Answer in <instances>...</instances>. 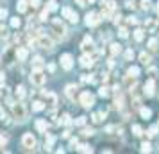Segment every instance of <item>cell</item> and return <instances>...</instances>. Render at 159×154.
Instances as JSON below:
<instances>
[{"label":"cell","mask_w":159,"mask_h":154,"mask_svg":"<svg viewBox=\"0 0 159 154\" xmlns=\"http://www.w3.org/2000/svg\"><path fill=\"white\" fill-rule=\"evenodd\" d=\"M11 111H13V117L18 120V122H23L27 118V111H25V106L22 102H15L11 104Z\"/></svg>","instance_id":"6da1fadb"},{"label":"cell","mask_w":159,"mask_h":154,"mask_svg":"<svg viewBox=\"0 0 159 154\" xmlns=\"http://www.w3.org/2000/svg\"><path fill=\"white\" fill-rule=\"evenodd\" d=\"M45 81H47V75H45L43 72H39V68H36L34 72L30 73V82H32V84L41 86V84H45Z\"/></svg>","instance_id":"7a4b0ae2"},{"label":"cell","mask_w":159,"mask_h":154,"mask_svg":"<svg viewBox=\"0 0 159 154\" xmlns=\"http://www.w3.org/2000/svg\"><path fill=\"white\" fill-rule=\"evenodd\" d=\"M52 29H54V32H56L59 38H65L66 36V27H65V23L61 22L59 18H56V20L52 22Z\"/></svg>","instance_id":"3957f363"},{"label":"cell","mask_w":159,"mask_h":154,"mask_svg":"<svg viewBox=\"0 0 159 154\" xmlns=\"http://www.w3.org/2000/svg\"><path fill=\"white\" fill-rule=\"evenodd\" d=\"M38 45H41L47 50H52V49H54V41H52L48 36H45L41 30H39V36H38Z\"/></svg>","instance_id":"277c9868"},{"label":"cell","mask_w":159,"mask_h":154,"mask_svg":"<svg viewBox=\"0 0 159 154\" xmlns=\"http://www.w3.org/2000/svg\"><path fill=\"white\" fill-rule=\"evenodd\" d=\"M79 102L84 106V108H91L95 104V97L89 93V91H84V93H80V97H79Z\"/></svg>","instance_id":"5b68a950"},{"label":"cell","mask_w":159,"mask_h":154,"mask_svg":"<svg viewBox=\"0 0 159 154\" xmlns=\"http://www.w3.org/2000/svg\"><path fill=\"white\" fill-rule=\"evenodd\" d=\"M22 145L25 147V149H34V147H36V138H34L30 133H25L22 136Z\"/></svg>","instance_id":"8992f818"},{"label":"cell","mask_w":159,"mask_h":154,"mask_svg":"<svg viewBox=\"0 0 159 154\" xmlns=\"http://www.w3.org/2000/svg\"><path fill=\"white\" fill-rule=\"evenodd\" d=\"M100 20H102L100 15H97V13H88L86 15V25L88 27H95V25H98Z\"/></svg>","instance_id":"52a82bcc"},{"label":"cell","mask_w":159,"mask_h":154,"mask_svg":"<svg viewBox=\"0 0 159 154\" xmlns=\"http://www.w3.org/2000/svg\"><path fill=\"white\" fill-rule=\"evenodd\" d=\"M154 88H156V81H154V77H150L147 84H145V95L147 97H152L154 95Z\"/></svg>","instance_id":"ba28073f"},{"label":"cell","mask_w":159,"mask_h":154,"mask_svg":"<svg viewBox=\"0 0 159 154\" xmlns=\"http://www.w3.org/2000/svg\"><path fill=\"white\" fill-rule=\"evenodd\" d=\"M61 65L65 70H70L72 68V54H63L61 56Z\"/></svg>","instance_id":"9c48e42d"},{"label":"cell","mask_w":159,"mask_h":154,"mask_svg":"<svg viewBox=\"0 0 159 154\" xmlns=\"http://www.w3.org/2000/svg\"><path fill=\"white\" fill-rule=\"evenodd\" d=\"M63 15H65L66 18L70 20V22H73V23H77V20H79V16L75 15V13H73L70 7H65V9H63Z\"/></svg>","instance_id":"30bf717a"},{"label":"cell","mask_w":159,"mask_h":154,"mask_svg":"<svg viewBox=\"0 0 159 154\" xmlns=\"http://www.w3.org/2000/svg\"><path fill=\"white\" fill-rule=\"evenodd\" d=\"M80 65L84 66V68L93 66V58H91V56H82V58H80Z\"/></svg>","instance_id":"8fae6325"},{"label":"cell","mask_w":159,"mask_h":154,"mask_svg":"<svg viewBox=\"0 0 159 154\" xmlns=\"http://www.w3.org/2000/svg\"><path fill=\"white\" fill-rule=\"evenodd\" d=\"M43 97L45 99H48V104H52V106L57 104V97L54 95V93H50V91H43Z\"/></svg>","instance_id":"7c38bea8"},{"label":"cell","mask_w":159,"mask_h":154,"mask_svg":"<svg viewBox=\"0 0 159 154\" xmlns=\"http://www.w3.org/2000/svg\"><path fill=\"white\" fill-rule=\"evenodd\" d=\"M16 58L20 59V61H25V59H27V49L20 47V49L16 50Z\"/></svg>","instance_id":"4fadbf2b"},{"label":"cell","mask_w":159,"mask_h":154,"mask_svg":"<svg viewBox=\"0 0 159 154\" xmlns=\"http://www.w3.org/2000/svg\"><path fill=\"white\" fill-rule=\"evenodd\" d=\"M139 115H141V118H145V120H148L152 115V111L148 110V108H139Z\"/></svg>","instance_id":"5bb4252c"},{"label":"cell","mask_w":159,"mask_h":154,"mask_svg":"<svg viewBox=\"0 0 159 154\" xmlns=\"http://www.w3.org/2000/svg\"><path fill=\"white\" fill-rule=\"evenodd\" d=\"M36 129L39 133H47V122H45V120H38L36 122Z\"/></svg>","instance_id":"9a60e30c"},{"label":"cell","mask_w":159,"mask_h":154,"mask_svg":"<svg viewBox=\"0 0 159 154\" xmlns=\"http://www.w3.org/2000/svg\"><path fill=\"white\" fill-rule=\"evenodd\" d=\"M148 49H150L152 52H156V50L159 49V41L156 40V38H152L150 41H148Z\"/></svg>","instance_id":"2e32d148"},{"label":"cell","mask_w":159,"mask_h":154,"mask_svg":"<svg viewBox=\"0 0 159 154\" xmlns=\"http://www.w3.org/2000/svg\"><path fill=\"white\" fill-rule=\"evenodd\" d=\"M27 6H29V0H20L18 2V11L20 13H25L27 11Z\"/></svg>","instance_id":"e0dca14e"},{"label":"cell","mask_w":159,"mask_h":154,"mask_svg":"<svg viewBox=\"0 0 159 154\" xmlns=\"http://www.w3.org/2000/svg\"><path fill=\"white\" fill-rule=\"evenodd\" d=\"M127 75H130V77H138V75H139V68H138V66H130L129 70H127Z\"/></svg>","instance_id":"ac0fdd59"},{"label":"cell","mask_w":159,"mask_h":154,"mask_svg":"<svg viewBox=\"0 0 159 154\" xmlns=\"http://www.w3.org/2000/svg\"><path fill=\"white\" fill-rule=\"evenodd\" d=\"M75 90H77V86H73V84H70V86L66 88V95L70 97V99H75Z\"/></svg>","instance_id":"d6986e66"},{"label":"cell","mask_w":159,"mask_h":154,"mask_svg":"<svg viewBox=\"0 0 159 154\" xmlns=\"http://www.w3.org/2000/svg\"><path fill=\"white\" fill-rule=\"evenodd\" d=\"M143 38H145V30H141V29L134 30V40H136V41H141Z\"/></svg>","instance_id":"ffe728a7"},{"label":"cell","mask_w":159,"mask_h":154,"mask_svg":"<svg viewBox=\"0 0 159 154\" xmlns=\"http://www.w3.org/2000/svg\"><path fill=\"white\" fill-rule=\"evenodd\" d=\"M120 52H122V47H120L118 43H113V45H111V54H113V56H118Z\"/></svg>","instance_id":"44dd1931"},{"label":"cell","mask_w":159,"mask_h":154,"mask_svg":"<svg viewBox=\"0 0 159 154\" xmlns=\"http://www.w3.org/2000/svg\"><path fill=\"white\" fill-rule=\"evenodd\" d=\"M139 61H141L143 65H150V61H152V59H150V56H148V54H145V52H143V54L139 56Z\"/></svg>","instance_id":"7402d4cb"},{"label":"cell","mask_w":159,"mask_h":154,"mask_svg":"<svg viewBox=\"0 0 159 154\" xmlns=\"http://www.w3.org/2000/svg\"><path fill=\"white\" fill-rule=\"evenodd\" d=\"M115 106L118 108V110H122V108H123V97H122V95H118V97L115 99Z\"/></svg>","instance_id":"603a6c76"},{"label":"cell","mask_w":159,"mask_h":154,"mask_svg":"<svg viewBox=\"0 0 159 154\" xmlns=\"http://www.w3.org/2000/svg\"><path fill=\"white\" fill-rule=\"evenodd\" d=\"M132 133H134V136H141V134H143V131H141L139 125H132Z\"/></svg>","instance_id":"cb8c5ba5"},{"label":"cell","mask_w":159,"mask_h":154,"mask_svg":"<svg viewBox=\"0 0 159 154\" xmlns=\"http://www.w3.org/2000/svg\"><path fill=\"white\" fill-rule=\"evenodd\" d=\"M147 134H148L150 138H154V136L157 134V125H154V127H150V129H148V133H147Z\"/></svg>","instance_id":"d4e9b609"},{"label":"cell","mask_w":159,"mask_h":154,"mask_svg":"<svg viewBox=\"0 0 159 154\" xmlns=\"http://www.w3.org/2000/svg\"><path fill=\"white\" fill-rule=\"evenodd\" d=\"M98 93H100V97H107L109 95V88L107 86H102V88L98 90Z\"/></svg>","instance_id":"484cf974"},{"label":"cell","mask_w":159,"mask_h":154,"mask_svg":"<svg viewBox=\"0 0 159 154\" xmlns=\"http://www.w3.org/2000/svg\"><path fill=\"white\" fill-rule=\"evenodd\" d=\"M52 143H54V136H50V134H48V136H47V140H45V147H47V149H50Z\"/></svg>","instance_id":"4316f807"},{"label":"cell","mask_w":159,"mask_h":154,"mask_svg":"<svg viewBox=\"0 0 159 154\" xmlns=\"http://www.w3.org/2000/svg\"><path fill=\"white\" fill-rule=\"evenodd\" d=\"M118 34H120V38H127V36H129V30L125 29V27H120Z\"/></svg>","instance_id":"83f0119b"},{"label":"cell","mask_w":159,"mask_h":154,"mask_svg":"<svg viewBox=\"0 0 159 154\" xmlns=\"http://www.w3.org/2000/svg\"><path fill=\"white\" fill-rule=\"evenodd\" d=\"M32 110H34V111H41V110H43V102H39V100L34 102V104H32Z\"/></svg>","instance_id":"f1b7e54d"},{"label":"cell","mask_w":159,"mask_h":154,"mask_svg":"<svg viewBox=\"0 0 159 154\" xmlns=\"http://www.w3.org/2000/svg\"><path fill=\"white\" fill-rule=\"evenodd\" d=\"M77 149H79L80 152H91V147L86 145V143H84V145H80V147H77Z\"/></svg>","instance_id":"f546056e"},{"label":"cell","mask_w":159,"mask_h":154,"mask_svg":"<svg viewBox=\"0 0 159 154\" xmlns=\"http://www.w3.org/2000/svg\"><path fill=\"white\" fill-rule=\"evenodd\" d=\"M48 11H56V9H57V4H56V0H50V2H48Z\"/></svg>","instance_id":"4dcf8cb0"},{"label":"cell","mask_w":159,"mask_h":154,"mask_svg":"<svg viewBox=\"0 0 159 154\" xmlns=\"http://www.w3.org/2000/svg\"><path fill=\"white\" fill-rule=\"evenodd\" d=\"M141 152H150V143L148 142H145L143 145H141Z\"/></svg>","instance_id":"1f68e13d"},{"label":"cell","mask_w":159,"mask_h":154,"mask_svg":"<svg viewBox=\"0 0 159 154\" xmlns=\"http://www.w3.org/2000/svg\"><path fill=\"white\" fill-rule=\"evenodd\" d=\"M82 134H84V136H91V134H93V129H91V127H84V129H82Z\"/></svg>","instance_id":"d6a6232c"},{"label":"cell","mask_w":159,"mask_h":154,"mask_svg":"<svg viewBox=\"0 0 159 154\" xmlns=\"http://www.w3.org/2000/svg\"><path fill=\"white\" fill-rule=\"evenodd\" d=\"M84 124H86V118H84V117H80V118L75 120V125H79V127H82Z\"/></svg>","instance_id":"836d02e7"},{"label":"cell","mask_w":159,"mask_h":154,"mask_svg":"<svg viewBox=\"0 0 159 154\" xmlns=\"http://www.w3.org/2000/svg\"><path fill=\"white\" fill-rule=\"evenodd\" d=\"M16 95L20 97V99H23V97H25V91H23V86H18V90H16Z\"/></svg>","instance_id":"e575fe53"},{"label":"cell","mask_w":159,"mask_h":154,"mask_svg":"<svg viewBox=\"0 0 159 154\" xmlns=\"http://www.w3.org/2000/svg\"><path fill=\"white\" fill-rule=\"evenodd\" d=\"M141 7H143L145 11H148V9H150V2H148V0H143V2H141Z\"/></svg>","instance_id":"d590c367"},{"label":"cell","mask_w":159,"mask_h":154,"mask_svg":"<svg viewBox=\"0 0 159 154\" xmlns=\"http://www.w3.org/2000/svg\"><path fill=\"white\" fill-rule=\"evenodd\" d=\"M11 25H13V27H20V18H18V16L13 18V20H11Z\"/></svg>","instance_id":"8d00e7d4"},{"label":"cell","mask_w":159,"mask_h":154,"mask_svg":"<svg viewBox=\"0 0 159 154\" xmlns=\"http://www.w3.org/2000/svg\"><path fill=\"white\" fill-rule=\"evenodd\" d=\"M113 22H115L116 25H118V23L122 22V15H120V13H118V15H115V16H113Z\"/></svg>","instance_id":"74e56055"},{"label":"cell","mask_w":159,"mask_h":154,"mask_svg":"<svg viewBox=\"0 0 159 154\" xmlns=\"http://www.w3.org/2000/svg\"><path fill=\"white\" fill-rule=\"evenodd\" d=\"M91 120H93L95 124H98V122H100V113H95L93 117H91Z\"/></svg>","instance_id":"f35d334b"},{"label":"cell","mask_w":159,"mask_h":154,"mask_svg":"<svg viewBox=\"0 0 159 154\" xmlns=\"http://www.w3.org/2000/svg\"><path fill=\"white\" fill-rule=\"evenodd\" d=\"M41 63H43V59H41V58L34 59V66H36V68H39V66H41Z\"/></svg>","instance_id":"ab89813d"},{"label":"cell","mask_w":159,"mask_h":154,"mask_svg":"<svg viewBox=\"0 0 159 154\" xmlns=\"http://www.w3.org/2000/svg\"><path fill=\"white\" fill-rule=\"evenodd\" d=\"M48 18V9H45L43 13H41V16H39V20H47Z\"/></svg>","instance_id":"60d3db41"},{"label":"cell","mask_w":159,"mask_h":154,"mask_svg":"<svg viewBox=\"0 0 159 154\" xmlns=\"http://www.w3.org/2000/svg\"><path fill=\"white\" fill-rule=\"evenodd\" d=\"M7 36V30H6V27H0V38H6Z\"/></svg>","instance_id":"b9f144b4"},{"label":"cell","mask_w":159,"mask_h":154,"mask_svg":"<svg viewBox=\"0 0 159 154\" xmlns=\"http://www.w3.org/2000/svg\"><path fill=\"white\" fill-rule=\"evenodd\" d=\"M125 6H127V9H134V7H136V4H134L132 0H129V2L125 4Z\"/></svg>","instance_id":"7bdbcfd3"},{"label":"cell","mask_w":159,"mask_h":154,"mask_svg":"<svg viewBox=\"0 0 159 154\" xmlns=\"http://www.w3.org/2000/svg\"><path fill=\"white\" fill-rule=\"evenodd\" d=\"M127 22H129V23H132V25H136V23H138V20L134 18V16H129V18H127Z\"/></svg>","instance_id":"ee69618b"},{"label":"cell","mask_w":159,"mask_h":154,"mask_svg":"<svg viewBox=\"0 0 159 154\" xmlns=\"http://www.w3.org/2000/svg\"><path fill=\"white\" fill-rule=\"evenodd\" d=\"M7 16V9H0V18H6Z\"/></svg>","instance_id":"f6af8a7d"},{"label":"cell","mask_w":159,"mask_h":154,"mask_svg":"<svg viewBox=\"0 0 159 154\" xmlns=\"http://www.w3.org/2000/svg\"><path fill=\"white\" fill-rule=\"evenodd\" d=\"M125 59L129 61V59H132V50H127L125 52Z\"/></svg>","instance_id":"bcb514c9"},{"label":"cell","mask_w":159,"mask_h":154,"mask_svg":"<svg viewBox=\"0 0 159 154\" xmlns=\"http://www.w3.org/2000/svg\"><path fill=\"white\" fill-rule=\"evenodd\" d=\"M77 145H79L77 140H72V142H70V147H73V149H77Z\"/></svg>","instance_id":"7dc6e473"},{"label":"cell","mask_w":159,"mask_h":154,"mask_svg":"<svg viewBox=\"0 0 159 154\" xmlns=\"http://www.w3.org/2000/svg\"><path fill=\"white\" fill-rule=\"evenodd\" d=\"M30 6H32V7H38V6H39V0H32V4H30Z\"/></svg>","instance_id":"c3c4849f"},{"label":"cell","mask_w":159,"mask_h":154,"mask_svg":"<svg viewBox=\"0 0 159 154\" xmlns=\"http://www.w3.org/2000/svg\"><path fill=\"white\" fill-rule=\"evenodd\" d=\"M6 145V138H4V136H0V147H4Z\"/></svg>","instance_id":"681fc988"},{"label":"cell","mask_w":159,"mask_h":154,"mask_svg":"<svg viewBox=\"0 0 159 154\" xmlns=\"http://www.w3.org/2000/svg\"><path fill=\"white\" fill-rule=\"evenodd\" d=\"M156 73H157V70H156V68H150V75L152 77H156Z\"/></svg>","instance_id":"f907efd6"},{"label":"cell","mask_w":159,"mask_h":154,"mask_svg":"<svg viewBox=\"0 0 159 154\" xmlns=\"http://www.w3.org/2000/svg\"><path fill=\"white\" fill-rule=\"evenodd\" d=\"M4 84V75H0V86Z\"/></svg>","instance_id":"816d5d0a"},{"label":"cell","mask_w":159,"mask_h":154,"mask_svg":"<svg viewBox=\"0 0 159 154\" xmlns=\"http://www.w3.org/2000/svg\"><path fill=\"white\" fill-rule=\"evenodd\" d=\"M86 4H88V0H86Z\"/></svg>","instance_id":"f5cc1de1"}]
</instances>
